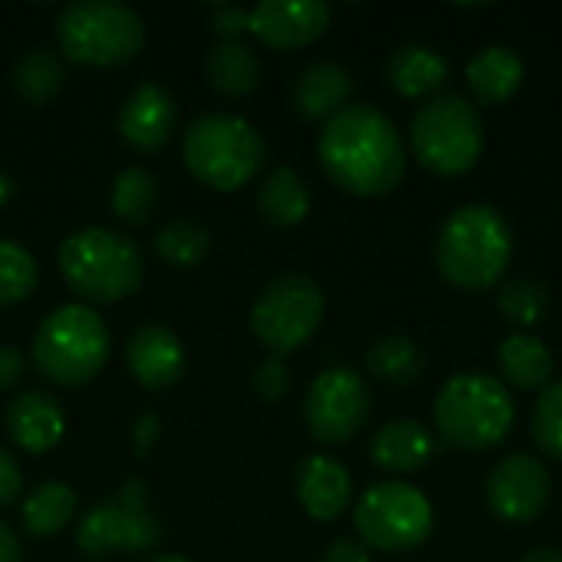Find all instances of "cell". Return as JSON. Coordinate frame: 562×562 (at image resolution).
Listing matches in <instances>:
<instances>
[{
    "label": "cell",
    "mask_w": 562,
    "mask_h": 562,
    "mask_svg": "<svg viewBox=\"0 0 562 562\" xmlns=\"http://www.w3.org/2000/svg\"><path fill=\"white\" fill-rule=\"evenodd\" d=\"M316 155L326 178L356 198H382L395 191L408 168L402 132L375 105H346L326 119Z\"/></svg>",
    "instance_id": "obj_1"
},
{
    "label": "cell",
    "mask_w": 562,
    "mask_h": 562,
    "mask_svg": "<svg viewBox=\"0 0 562 562\" xmlns=\"http://www.w3.org/2000/svg\"><path fill=\"white\" fill-rule=\"evenodd\" d=\"M514 260V227L494 204H464L448 214L435 237L438 273L464 290L481 293L504 283Z\"/></svg>",
    "instance_id": "obj_2"
},
{
    "label": "cell",
    "mask_w": 562,
    "mask_h": 562,
    "mask_svg": "<svg viewBox=\"0 0 562 562\" xmlns=\"http://www.w3.org/2000/svg\"><path fill=\"white\" fill-rule=\"evenodd\" d=\"M59 273L79 300L109 306L142 286L145 257L122 231L79 227L59 244Z\"/></svg>",
    "instance_id": "obj_3"
},
{
    "label": "cell",
    "mask_w": 562,
    "mask_h": 562,
    "mask_svg": "<svg viewBox=\"0 0 562 562\" xmlns=\"http://www.w3.org/2000/svg\"><path fill=\"white\" fill-rule=\"evenodd\" d=\"M435 431L461 451H487L510 438L517 405L510 389L487 372L451 375L431 405Z\"/></svg>",
    "instance_id": "obj_4"
},
{
    "label": "cell",
    "mask_w": 562,
    "mask_h": 562,
    "mask_svg": "<svg viewBox=\"0 0 562 562\" xmlns=\"http://www.w3.org/2000/svg\"><path fill=\"white\" fill-rule=\"evenodd\" d=\"M181 158L201 184L231 194L260 175L267 161V142L257 125L240 115L204 112L184 128Z\"/></svg>",
    "instance_id": "obj_5"
},
{
    "label": "cell",
    "mask_w": 562,
    "mask_h": 562,
    "mask_svg": "<svg viewBox=\"0 0 562 562\" xmlns=\"http://www.w3.org/2000/svg\"><path fill=\"white\" fill-rule=\"evenodd\" d=\"M109 326L82 303H66L46 313L33 333L30 359L33 369L63 389L89 385L109 362Z\"/></svg>",
    "instance_id": "obj_6"
},
{
    "label": "cell",
    "mask_w": 562,
    "mask_h": 562,
    "mask_svg": "<svg viewBox=\"0 0 562 562\" xmlns=\"http://www.w3.org/2000/svg\"><path fill=\"white\" fill-rule=\"evenodd\" d=\"M56 43L69 63L125 66L145 46V20L122 0H72L56 16Z\"/></svg>",
    "instance_id": "obj_7"
},
{
    "label": "cell",
    "mask_w": 562,
    "mask_h": 562,
    "mask_svg": "<svg viewBox=\"0 0 562 562\" xmlns=\"http://www.w3.org/2000/svg\"><path fill=\"white\" fill-rule=\"evenodd\" d=\"M408 138L418 165L438 178H461L474 171L487 145L477 105L458 92H441L422 102Z\"/></svg>",
    "instance_id": "obj_8"
},
{
    "label": "cell",
    "mask_w": 562,
    "mask_h": 562,
    "mask_svg": "<svg viewBox=\"0 0 562 562\" xmlns=\"http://www.w3.org/2000/svg\"><path fill=\"white\" fill-rule=\"evenodd\" d=\"M323 313L326 296L313 277L280 273L257 293L250 306V329L270 356L283 359L316 336V329L323 326Z\"/></svg>",
    "instance_id": "obj_9"
},
{
    "label": "cell",
    "mask_w": 562,
    "mask_h": 562,
    "mask_svg": "<svg viewBox=\"0 0 562 562\" xmlns=\"http://www.w3.org/2000/svg\"><path fill=\"white\" fill-rule=\"evenodd\" d=\"M356 533L369 550L408 553L435 533V507L408 481H379L356 504Z\"/></svg>",
    "instance_id": "obj_10"
},
{
    "label": "cell",
    "mask_w": 562,
    "mask_h": 562,
    "mask_svg": "<svg viewBox=\"0 0 562 562\" xmlns=\"http://www.w3.org/2000/svg\"><path fill=\"white\" fill-rule=\"evenodd\" d=\"M148 487L142 481H125L112 497L92 504L76 527V547L102 560L109 553H148L161 540V524L151 514Z\"/></svg>",
    "instance_id": "obj_11"
},
{
    "label": "cell",
    "mask_w": 562,
    "mask_h": 562,
    "mask_svg": "<svg viewBox=\"0 0 562 562\" xmlns=\"http://www.w3.org/2000/svg\"><path fill=\"white\" fill-rule=\"evenodd\" d=\"M372 418V392L356 369L336 366L319 372L303 395L306 431L319 445L352 441Z\"/></svg>",
    "instance_id": "obj_12"
},
{
    "label": "cell",
    "mask_w": 562,
    "mask_h": 562,
    "mask_svg": "<svg viewBox=\"0 0 562 562\" xmlns=\"http://www.w3.org/2000/svg\"><path fill=\"white\" fill-rule=\"evenodd\" d=\"M553 497L550 471L533 454H507L501 458L484 484V501L491 514L504 524L524 527L547 514Z\"/></svg>",
    "instance_id": "obj_13"
},
{
    "label": "cell",
    "mask_w": 562,
    "mask_h": 562,
    "mask_svg": "<svg viewBox=\"0 0 562 562\" xmlns=\"http://www.w3.org/2000/svg\"><path fill=\"white\" fill-rule=\"evenodd\" d=\"M333 23L329 3L319 0H263L250 7V33L270 49H303Z\"/></svg>",
    "instance_id": "obj_14"
},
{
    "label": "cell",
    "mask_w": 562,
    "mask_h": 562,
    "mask_svg": "<svg viewBox=\"0 0 562 562\" xmlns=\"http://www.w3.org/2000/svg\"><path fill=\"white\" fill-rule=\"evenodd\" d=\"M125 366L148 392H168L184 375V346L175 329L145 323L125 339Z\"/></svg>",
    "instance_id": "obj_15"
},
{
    "label": "cell",
    "mask_w": 562,
    "mask_h": 562,
    "mask_svg": "<svg viewBox=\"0 0 562 562\" xmlns=\"http://www.w3.org/2000/svg\"><path fill=\"white\" fill-rule=\"evenodd\" d=\"M178 125V102L158 82L135 86L119 109V135L135 151H158Z\"/></svg>",
    "instance_id": "obj_16"
},
{
    "label": "cell",
    "mask_w": 562,
    "mask_h": 562,
    "mask_svg": "<svg viewBox=\"0 0 562 562\" xmlns=\"http://www.w3.org/2000/svg\"><path fill=\"white\" fill-rule=\"evenodd\" d=\"M293 491L313 520L333 524L352 504V474L342 461H336L329 454H310L296 464Z\"/></svg>",
    "instance_id": "obj_17"
},
{
    "label": "cell",
    "mask_w": 562,
    "mask_h": 562,
    "mask_svg": "<svg viewBox=\"0 0 562 562\" xmlns=\"http://www.w3.org/2000/svg\"><path fill=\"white\" fill-rule=\"evenodd\" d=\"M7 435L26 454L53 451L66 435L63 405L49 392H23L7 405Z\"/></svg>",
    "instance_id": "obj_18"
},
{
    "label": "cell",
    "mask_w": 562,
    "mask_h": 562,
    "mask_svg": "<svg viewBox=\"0 0 562 562\" xmlns=\"http://www.w3.org/2000/svg\"><path fill=\"white\" fill-rule=\"evenodd\" d=\"M385 79L389 86L405 95V99H435L451 79V63L445 53L425 43H405L398 46L389 63H385Z\"/></svg>",
    "instance_id": "obj_19"
},
{
    "label": "cell",
    "mask_w": 562,
    "mask_h": 562,
    "mask_svg": "<svg viewBox=\"0 0 562 562\" xmlns=\"http://www.w3.org/2000/svg\"><path fill=\"white\" fill-rule=\"evenodd\" d=\"M527 79V66L510 46H487L474 53L464 66L468 92L477 105H504L510 102Z\"/></svg>",
    "instance_id": "obj_20"
},
{
    "label": "cell",
    "mask_w": 562,
    "mask_h": 562,
    "mask_svg": "<svg viewBox=\"0 0 562 562\" xmlns=\"http://www.w3.org/2000/svg\"><path fill=\"white\" fill-rule=\"evenodd\" d=\"M369 454L389 474H415L435 458V435L415 418H392L372 435Z\"/></svg>",
    "instance_id": "obj_21"
},
{
    "label": "cell",
    "mask_w": 562,
    "mask_h": 562,
    "mask_svg": "<svg viewBox=\"0 0 562 562\" xmlns=\"http://www.w3.org/2000/svg\"><path fill=\"white\" fill-rule=\"evenodd\" d=\"M352 89H356V79L346 66L329 63V59L310 63L293 79V105L303 119H323L326 122L349 105Z\"/></svg>",
    "instance_id": "obj_22"
},
{
    "label": "cell",
    "mask_w": 562,
    "mask_h": 562,
    "mask_svg": "<svg viewBox=\"0 0 562 562\" xmlns=\"http://www.w3.org/2000/svg\"><path fill=\"white\" fill-rule=\"evenodd\" d=\"M204 76L214 92H221L227 99H244L260 86L263 63L247 40H221L207 49Z\"/></svg>",
    "instance_id": "obj_23"
},
{
    "label": "cell",
    "mask_w": 562,
    "mask_h": 562,
    "mask_svg": "<svg viewBox=\"0 0 562 562\" xmlns=\"http://www.w3.org/2000/svg\"><path fill=\"white\" fill-rule=\"evenodd\" d=\"M310 184L290 165L273 168L257 188V214L270 227H300L310 214Z\"/></svg>",
    "instance_id": "obj_24"
},
{
    "label": "cell",
    "mask_w": 562,
    "mask_h": 562,
    "mask_svg": "<svg viewBox=\"0 0 562 562\" xmlns=\"http://www.w3.org/2000/svg\"><path fill=\"white\" fill-rule=\"evenodd\" d=\"M504 385L520 392H543L553 375V352L530 333H510L497 349Z\"/></svg>",
    "instance_id": "obj_25"
},
{
    "label": "cell",
    "mask_w": 562,
    "mask_h": 562,
    "mask_svg": "<svg viewBox=\"0 0 562 562\" xmlns=\"http://www.w3.org/2000/svg\"><path fill=\"white\" fill-rule=\"evenodd\" d=\"M76 510H79L76 491L63 481H46L23 497L20 524L30 537L49 540V537H59L66 527H72Z\"/></svg>",
    "instance_id": "obj_26"
},
{
    "label": "cell",
    "mask_w": 562,
    "mask_h": 562,
    "mask_svg": "<svg viewBox=\"0 0 562 562\" xmlns=\"http://www.w3.org/2000/svg\"><path fill=\"white\" fill-rule=\"evenodd\" d=\"M10 86H13V92H16L26 105L40 109V105L53 102V99L59 95V89L66 86V66H63V59H59L56 49H49V46H33V49H26V53L13 63V69H10Z\"/></svg>",
    "instance_id": "obj_27"
},
{
    "label": "cell",
    "mask_w": 562,
    "mask_h": 562,
    "mask_svg": "<svg viewBox=\"0 0 562 562\" xmlns=\"http://www.w3.org/2000/svg\"><path fill=\"white\" fill-rule=\"evenodd\" d=\"M425 352L412 336H382L366 352V369L375 382L392 389H408L425 375Z\"/></svg>",
    "instance_id": "obj_28"
},
{
    "label": "cell",
    "mask_w": 562,
    "mask_h": 562,
    "mask_svg": "<svg viewBox=\"0 0 562 562\" xmlns=\"http://www.w3.org/2000/svg\"><path fill=\"white\" fill-rule=\"evenodd\" d=\"M155 254L175 270H191L211 254V227L198 217H175L158 227Z\"/></svg>",
    "instance_id": "obj_29"
},
{
    "label": "cell",
    "mask_w": 562,
    "mask_h": 562,
    "mask_svg": "<svg viewBox=\"0 0 562 562\" xmlns=\"http://www.w3.org/2000/svg\"><path fill=\"white\" fill-rule=\"evenodd\" d=\"M158 198H161L158 178H155L148 168L132 165V168L119 171V178L112 181L109 207H112V214H115L122 224L138 227V224H148V221H151V214H155V207H158Z\"/></svg>",
    "instance_id": "obj_30"
},
{
    "label": "cell",
    "mask_w": 562,
    "mask_h": 562,
    "mask_svg": "<svg viewBox=\"0 0 562 562\" xmlns=\"http://www.w3.org/2000/svg\"><path fill=\"white\" fill-rule=\"evenodd\" d=\"M497 310L514 329H533L547 319L550 310V293L540 280L533 277H514L504 280L497 290Z\"/></svg>",
    "instance_id": "obj_31"
},
{
    "label": "cell",
    "mask_w": 562,
    "mask_h": 562,
    "mask_svg": "<svg viewBox=\"0 0 562 562\" xmlns=\"http://www.w3.org/2000/svg\"><path fill=\"white\" fill-rule=\"evenodd\" d=\"M40 267L16 240H0V306H20L36 293Z\"/></svg>",
    "instance_id": "obj_32"
},
{
    "label": "cell",
    "mask_w": 562,
    "mask_h": 562,
    "mask_svg": "<svg viewBox=\"0 0 562 562\" xmlns=\"http://www.w3.org/2000/svg\"><path fill=\"white\" fill-rule=\"evenodd\" d=\"M530 435L547 458L562 461V379L550 382L540 392L533 405V418H530Z\"/></svg>",
    "instance_id": "obj_33"
},
{
    "label": "cell",
    "mask_w": 562,
    "mask_h": 562,
    "mask_svg": "<svg viewBox=\"0 0 562 562\" xmlns=\"http://www.w3.org/2000/svg\"><path fill=\"white\" fill-rule=\"evenodd\" d=\"M250 385H254V395H257L260 402L277 405V402H283V395L290 392L293 375H290V369H286V362H283V359L270 356V359H263V362L254 369Z\"/></svg>",
    "instance_id": "obj_34"
},
{
    "label": "cell",
    "mask_w": 562,
    "mask_h": 562,
    "mask_svg": "<svg viewBox=\"0 0 562 562\" xmlns=\"http://www.w3.org/2000/svg\"><path fill=\"white\" fill-rule=\"evenodd\" d=\"M211 30L221 33V40H240V33H250V10H244L237 3H214Z\"/></svg>",
    "instance_id": "obj_35"
},
{
    "label": "cell",
    "mask_w": 562,
    "mask_h": 562,
    "mask_svg": "<svg viewBox=\"0 0 562 562\" xmlns=\"http://www.w3.org/2000/svg\"><path fill=\"white\" fill-rule=\"evenodd\" d=\"M23 497V471L16 464V458L0 448V510L13 507Z\"/></svg>",
    "instance_id": "obj_36"
},
{
    "label": "cell",
    "mask_w": 562,
    "mask_h": 562,
    "mask_svg": "<svg viewBox=\"0 0 562 562\" xmlns=\"http://www.w3.org/2000/svg\"><path fill=\"white\" fill-rule=\"evenodd\" d=\"M158 438H161V418L155 412H145L132 425V451H135V458H148L151 448H158Z\"/></svg>",
    "instance_id": "obj_37"
},
{
    "label": "cell",
    "mask_w": 562,
    "mask_h": 562,
    "mask_svg": "<svg viewBox=\"0 0 562 562\" xmlns=\"http://www.w3.org/2000/svg\"><path fill=\"white\" fill-rule=\"evenodd\" d=\"M26 375V356L16 346H0V392H10Z\"/></svg>",
    "instance_id": "obj_38"
},
{
    "label": "cell",
    "mask_w": 562,
    "mask_h": 562,
    "mask_svg": "<svg viewBox=\"0 0 562 562\" xmlns=\"http://www.w3.org/2000/svg\"><path fill=\"white\" fill-rule=\"evenodd\" d=\"M323 562H372V553L359 537H339L323 553Z\"/></svg>",
    "instance_id": "obj_39"
},
{
    "label": "cell",
    "mask_w": 562,
    "mask_h": 562,
    "mask_svg": "<svg viewBox=\"0 0 562 562\" xmlns=\"http://www.w3.org/2000/svg\"><path fill=\"white\" fill-rule=\"evenodd\" d=\"M0 562H23V547H20V537L0 524Z\"/></svg>",
    "instance_id": "obj_40"
},
{
    "label": "cell",
    "mask_w": 562,
    "mask_h": 562,
    "mask_svg": "<svg viewBox=\"0 0 562 562\" xmlns=\"http://www.w3.org/2000/svg\"><path fill=\"white\" fill-rule=\"evenodd\" d=\"M520 562H562V550H557V547H533Z\"/></svg>",
    "instance_id": "obj_41"
},
{
    "label": "cell",
    "mask_w": 562,
    "mask_h": 562,
    "mask_svg": "<svg viewBox=\"0 0 562 562\" xmlns=\"http://www.w3.org/2000/svg\"><path fill=\"white\" fill-rule=\"evenodd\" d=\"M13 191H16V184H13V178L7 175V171H0V207L13 198Z\"/></svg>",
    "instance_id": "obj_42"
},
{
    "label": "cell",
    "mask_w": 562,
    "mask_h": 562,
    "mask_svg": "<svg viewBox=\"0 0 562 562\" xmlns=\"http://www.w3.org/2000/svg\"><path fill=\"white\" fill-rule=\"evenodd\" d=\"M148 562H191V560H184V557H155V560H148Z\"/></svg>",
    "instance_id": "obj_43"
}]
</instances>
